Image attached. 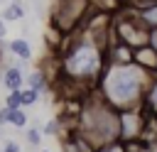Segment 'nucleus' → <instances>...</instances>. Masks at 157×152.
Here are the masks:
<instances>
[{"label": "nucleus", "mask_w": 157, "mask_h": 152, "mask_svg": "<svg viewBox=\"0 0 157 152\" xmlns=\"http://www.w3.org/2000/svg\"><path fill=\"white\" fill-rule=\"evenodd\" d=\"M152 78L155 76L137 64H105L96 83V93L115 110L140 108Z\"/></svg>", "instance_id": "nucleus-1"}, {"label": "nucleus", "mask_w": 157, "mask_h": 152, "mask_svg": "<svg viewBox=\"0 0 157 152\" xmlns=\"http://www.w3.org/2000/svg\"><path fill=\"white\" fill-rule=\"evenodd\" d=\"M74 130L83 135L93 147L115 142L118 140V110L110 108L96 91H91L78 105Z\"/></svg>", "instance_id": "nucleus-2"}, {"label": "nucleus", "mask_w": 157, "mask_h": 152, "mask_svg": "<svg viewBox=\"0 0 157 152\" xmlns=\"http://www.w3.org/2000/svg\"><path fill=\"white\" fill-rule=\"evenodd\" d=\"M110 34H113V42H120V44H125L130 49L145 47L150 42V29L142 25V20L137 17V12L132 7H128L125 12H120L113 20Z\"/></svg>", "instance_id": "nucleus-3"}, {"label": "nucleus", "mask_w": 157, "mask_h": 152, "mask_svg": "<svg viewBox=\"0 0 157 152\" xmlns=\"http://www.w3.org/2000/svg\"><path fill=\"white\" fill-rule=\"evenodd\" d=\"M147 127V113L140 108H128V110H118V140L120 142H135L142 140Z\"/></svg>", "instance_id": "nucleus-4"}, {"label": "nucleus", "mask_w": 157, "mask_h": 152, "mask_svg": "<svg viewBox=\"0 0 157 152\" xmlns=\"http://www.w3.org/2000/svg\"><path fill=\"white\" fill-rule=\"evenodd\" d=\"M132 64H137V66H140V69H145L147 74L157 76V51H155L150 44L137 47V49L132 51Z\"/></svg>", "instance_id": "nucleus-5"}, {"label": "nucleus", "mask_w": 157, "mask_h": 152, "mask_svg": "<svg viewBox=\"0 0 157 152\" xmlns=\"http://www.w3.org/2000/svg\"><path fill=\"white\" fill-rule=\"evenodd\" d=\"M0 81H2V86L7 88V93H10V91H22V88H25V74H22L20 64H10V66H5Z\"/></svg>", "instance_id": "nucleus-6"}, {"label": "nucleus", "mask_w": 157, "mask_h": 152, "mask_svg": "<svg viewBox=\"0 0 157 152\" xmlns=\"http://www.w3.org/2000/svg\"><path fill=\"white\" fill-rule=\"evenodd\" d=\"M64 152H96V147L83 137V135H78L76 130H71L66 137H64Z\"/></svg>", "instance_id": "nucleus-7"}, {"label": "nucleus", "mask_w": 157, "mask_h": 152, "mask_svg": "<svg viewBox=\"0 0 157 152\" xmlns=\"http://www.w3.org/2000/svg\"><path fill=\"white\" fill-rule=\"evenodd\" d=\"M25 86L32 88V91H37V93L42 96L44 91H49V76H47L42 69H34V71H29V74L25 76Z\"/></svg>", "instance_id": "nucleus-8"}, {"label": "nucleus", "mask_w": 157, "mask_h": 152, "mask_svg": "<svg viewBox=\"0 0 157 152\" xmlns=\"http://www.w3.org/2000/svg\"><path fill=\"white\" fill-rule=\"evenodd\" d=\"M7 51H10L15 59H20V61H29V59H32V47H29V42H27L25 37L10 39V42H7Z\"/></svg>", "instance_id": "nucleus-9"}, {"label": "nucleus", "mask_w": 157, "mask_h": 152, "mask_svg": "<svg viewBox=\"0 0 157 152\" xmlns=\"http://www.w3.org/2000/svg\"><path fill=\"white\" fill-rule=\"evenodd\" d=\"M132 10L137 12V17L142 20V25L147 29H157V0H152L142 7H132Z\"/></svg>", "instance_id": "nucleus-10"}, {"label": "nucleus", "mask_w": 157, "mask_h": 152, "mask_svg": "<svg viewBox=\"0 0 157 152\" xmlns=\"http://www.w3.org/2000/svg\"><path fill=\"white\" fill-rule=\"evenodd\" d=\"M142 110L150 115V118H157V76L152 78L147 93H145V101H142Z\"/></svg>", "instance_id": "nucleus-11"}, {"label": "nucleus", "mask_w": 157, "mask_h": 152, "mask_svg": "<svg viewBox=\"0 0 157 152\" xmlns=\"http://www.w3.org/2000/svg\"><path fill=\"white\" fill-rule=\"evenodd\" d=\"M0 17H2L5 22H17V20H22V17H25V5H22V0H10Z\"/></svg>", "instance_id": "nucleus-12"}, {"label": "nucleus", "mask_w": 157, "mask_h": 152, "mask_svg": "<svg viewBox=\"0 0 157 152\" xmlns=\"http://www.w3.org/2000/svg\"><path fill=\"white\" fill-rule=\"evenodd\" d=\"M27 123H29V115L25 113V108H15V110H10V120H7V125L22 130V127H27Z\"/></svg>", "instance_id": "nucleus-13"}, {"label": "nucleus", "mask_w": 157, "mask_h": 152, "mask_svg": "<svg viewBox=\"0 0 157 152\" xmlns=\"http://www.w3.org/2000/svg\"><path fill=\"white\" fill-rule=\"evenodd\" d=\"M37 101H39V93H37V91H32V88H27V86L20 91V105H22V108L34 105Z\"/></svg>", "instance_id": "nucleus-14"}, {"label": "nucleus", "mask_w": 157, "mask_h": 152, "mask_svg": "<svg viewBox=\"0 0 157 152\" xmlns=\"http://www.w3.org/2000/svg\"><path fill=\"white\" fill-rule=\"evenodd\" d=\"M42 135H47V137H59V135H61V118L47 120V125L42 127Z\"/></svg>", "instance_id": "nucleus-15"}, {"label": "nucleus", "mask_w": 157, "mask_h": 152, "mask_svg": "<svg viewBox=\"0 0 157 152\" xmlns=\"http://www.w3.org/2000/svg\"><path fill=\"white\" fill-rule=\"evenodd\" d=\"M25 137H27V145H29V147H39L44 135H42L39 127H27V135H25Z\"/></svg>", "instance_id": "nucleus-16"}, {"label": "nucleus", "mask_w": 157, "mask_h": 152, "mask_svg": "<svg viewBox=\"0 0 157 152\" xmlns=\"http://www.w3.org/2000/svg\"><path fill=\"white\" fill-rule=\"evenodd\" d=\"M96 152H128V150H125V142L115 140V142H108V145H101V147H96Z\"/></svg>", "instance_id": "nucleus-17"}, {"label": "nucleus", "mask_w": 157, "mask_h": 152, "mask_svg": "<svg viewBox=\"0 0 157 152\" xmlns=\"http://www.w3.org/2000/svg\"><path fill=\"white\" fill-rule=\"evenodd\" d=\"M5 108H10V110L22 108V105H20V91H10V93H7V98H5Z\"/></svg>", "instance_id": "nucleus-18"}, {"label": "nucleus", "mask_w": 157, "mask_h": 152, "mask_svg": "<svg viewBox=\"0 0 157 152\" xmlns=\"http://www.w3.org/2000/svg\"><path fill=\"white\" fill-rule=\"evenodd\" d=\"M2 152H22V147H20V142H15V140H5V142H2Z\"/></svg>", "instance_id": "nucleus-19"}, {"label": "nucleus", "mask_w": 157, "mask_h": 152, "mask_svg": "<svg viewBox=\"0 0 157 152\" xmlns=\"http://www.w3.org/2000/svg\"><path fill=\"white\" fill-rule=\"evenodd\" d=\"M155 51H157V29H150V42H147Z\"/></svg>", "instance_id": "nucleus-20"}, {"label": "nucleus", "mask_w": 157, "mask_h": 152, "mask_svg": "<svg viewBox=\"0 0 157 152\" xmlns=\"http://www.w3.org/2000/svg\"><path fill=\"white\" fill-rule=\"evenodd\" d=\"M125 2H128V7H142V5H147L152 0H125Z\"/></svg>", "instance_id": "nucleus-21"}, {"label": "nucleus", "mask_w": 157, "mask_h": 152, "mask_svg": "<svg viewBox=\"0 0 157 152\" xmlns=\"http://www.w3.org/2000/svg\"><path fill=\"white\" fill-rule=\"evenodd\" d=\"M5 25H7V22L0 17V39H5V32H7V27H5Z\"/></svg>", "instance_id": "nucleus-22"}, {"label": "nucleus", "mask_w": 157, "mask_h": 152, "mask_svg": "<svg viewBox=\"0 0 157 152\" xmlns=\"http://www.w3.org/2000/svg\"><path fill=\"white\" fill-rule=\"evenodd\" d=\"M39 152H49V150H39Z\"/></svg>", "instance_id": "nucleus-23"}, {"label": "nucleus", "mask_w": 157, "mask_h": 152, "mask_svg": "<svg viewBox=\"0 0 157 152\" xmlns=\"http://www.w3.org/2000/svg\"><path fill=\"white\" fill-rule=\"evenodd\" d=\"M0 152H2V150H0Z\"/></svg>", "instance_id": "nucleus-24"}]
</instances>
